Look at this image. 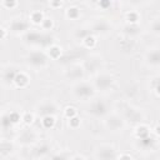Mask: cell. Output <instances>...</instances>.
Masks as SVG:
<instances>
[{
  "mask_svg": "<svg viewBox=\"0 0 160 160\" xmlns=\"http://www.w3.org/2000/svg\"><path fill=\"white\" fill-rule=\"evenodd\" d=\"M96 156L99 160H115L116 152L115 149L110 145H102L96 151Z\"/></svg>",
  "mask_w": 160,
  "mask_h": 160,
  "instance_id": "obj_1",
  "label": "cell"
},
{
  "mask_svg": "<svg viewBox=\"0 0 160 160\" xmlns=\"http://www.w3.org/2000/svg\"><path fill=\"white\" fill-rule=\"evenodd\" d=\"M75 95L78 98H81V99H88L90 98L92 94H94V88L86 82H81V84H78L75 86V90H74Z\"/></svg>",
  "mask_w": 160,
  "mask_h": 160,
  "instance_id": "obj_2",
  "label": "cell"
},
{
  "mask_svg": "<svg viewBox=\"0 0 160 160\" xmlns=\"http://www.w3.org/2000/svg\"><path fill=\"white\" fill-rule=\"evenodd\" d=\"M28 62L34 65V66H42V65L46 64V56L41 51H34V52H31L29 55Z\"/></svg>",
  "mask_w": 160,
  "mask_h": 160,
  "instance_id": "obj_3",
  "label": "cell"
},
{
  "mask_svg": "<svg viewBox=\"0 0 160 160\" xmlns=\"http://www.w3.org/2000/svg\"><path fill=\"white\" fill-rule=\"evenodd\" d=\"M89 111L95 116H102L106 112V105L102 101H95L91 104Z\"/></svg>",
  "mask_w": 160,
  "mask_h": 160,
  "instance_id": "obj_4",
  "label": "cell"
},
{
  "mask_svg": "<svg viewBox=\"0 0 160 160\" xmlns=\"http://www.w3.org/2000/svg\"><path fill=\"white\" fill-rule=\"evenodd\" d=\"M112 84V78L110 76V75H99L98 78H96V86L99 88V89H102V90H105V89H108L110 85Z\"/></svg>",
  "mask_w": 160,
  "mask_h": 160,
  "instance_id": "obj_5",
  "label": "cell"
},
{
  "mask_svg": "<svg viewBox=\"0 0 160 160\" xmlns=\"http://www.w3.org/2000/svg\"><path fill=\"white\" fill-rule=\"evenodd\" d=\"M106 126L109 129H111V130H118V129H120L122 126V120L119 116L112 115L106 120Z\"/></svg>",
  "mask_w": 160,
  "mask_h": 160,
  "instance_id": "obj_6",
  "label": "cell"
},
{
  "mask_svg": "<svg viewBox=\"0 0 160 160\" xmlns=\"http://www.w3.org/2000/svg\"><path fill=\"white\" fill-rule=\"evenodd\" d=\"M14 82L18 88H25L29 84V78L24 72H20V74H16V76L14 79Z\"/></svg>",
  "mask_w": 160,
  "mask_h": 160,
  "instance_id": "obj_7",
  "label": "cell"
},
{
  "mask_svg": "<svg viewBox=\"0 0 160 160\" xmlns=\"http://www.w3.org/2000/svg\"><path fill=\"white\" fill-rule=\"evenodd\" d=\"M28 22H25L24 20H14L11 24H10V28L12 31H24V30H28Z\"/></svg>",
  "mask_w": 160,
  "mask_h": 160,
  "instance_id": "obj_8",
  "label": "cell"
},
{
  "mask_svg": "<svg viewBox=\"0 0 160 160\" xmlns=\"http://www.w3.org/2000/svg\"><path fill=\"white\" fill-rule=\"evenodd\" d=\"M55 111H56V108L51 102H48V104L41 105L40 106V110H39V112H41V115H44V116H46V115H54Z\"/></svg>",
  "mask_w": 160,
  "mask_h": 160,
  "instance_id": "obj_9",
  "label": "cell"
},
{
  "mask_svg": "<svg viewBox=\"0 0 160 160\" xmlns=\"http://www.w3.org/2000/svg\"><path fill=\"white\" fill-rule=\"evenodd\" d=\"M148 61L151 65H159V62H160V52H159L158 49L150 50V52L148 54Z\"/></svg>",
  "mask_w": 160,
  "mask_h": 160,
  "instance_id": "obj_10",
  "label": "cell"
},
{
  "mask_svg": "<svg viewBox=\"0 0 160 160\" xmlns=\"http://www.w3.org/2000/svg\"><path fill=\"white\" fill-rule=\"evenodd\" d=\"M155 144V139L154 138H150V136H146L144 139H139V145L142 148V149H151L152 145Z\"/></svg>",
  "mask_w": 160,
  "mask_h": 160,
  "instance_id": "obj_11",
  "label": "cell"
},
{
  "mask_svg": "<svg viewBox=\"0 0 160 160\" xmlns=\"http://www.w3.org/2000/svg\"><path fill=\"white\" fill-rule=\"evenodd\" d=\"M30 20L34 24H41L42 20H44V15H42L41 11H32L30 14Z\"/></svg>",
  "mask_w": 160,
  "mask_h": 160,
  "instance_id": "obj_12",
  "label": "cell"
},
{
  "mask_svg": "<svg viewBox=\"0 0 160 160\" xmlns=\"http://www.w3.org/2000/svg\"><path fill=\"white\" fill-rule=\"evenodd\" d=\"M41 121H42L44 128H46V129H51V128L55 125V118H54L52 115H46V116H44Z\"/></svg>",
  "mask_w": 160,
  "mask_h": 160,
  "instance_id": "obj_13",
  "label": "cell"
},
{
  "mask_svg": "<svg viewBox=\"0 0 160 160\" xmlns=\"http://www.w3.org/2000/svg\"><path fill=\"white\" fill-rule=\"evenodd\" d=\"M60 54H61V50H60L59 46L52 45V46L49 48V56L51 59H59L60 58Z\"/></svg>",
  "mask_w": 160,
  "mask_h": 160,
  "instance_id": "obj_14",
  "label": "cell"
},
{
  "mask_svg": "<svg viewBox=\"0 0 160 160\" xmlns=\"http://www.w3.org/2000/svg\"><path fill=\"white\" fill-rule=\"evenodd\" d=\"M136 136H138V139H144V138L149 136V129H148V126L140 125L136 129Z\"/></svg>",
  "mask_w": 160,
  "mask_h": 160,
  "instance_id": "obj_15",
  "label": "cell"
},
{
  "mask_svg": "<svg viewBox=\"0 0 160 160\" xmlns=\"http://www.w3.org/2000/svg\"><path fill=\"white\" fill-rule=\"evenodd\" d=\"M18 72H15L14 70H6L5 74H4V80L6 82H14V79L16 76Z\"/></svg>",
  "mask_w": 160,
  "mask_h": 160,
  "instance_id": "obj_16",
  "label": "cell"
},
{
  "mask_svg": "<svg viewBox=\"0 0 160 160\" xmlns=\"http://www.w3.org/2000/svg\"><path fill=\"white\" fill-rule=\"evenodd\" d=\"M79 9L78 8H75V6H72V8H69L68 9V11H66V15H68V18H70V19H76L78 16H79Z\"/></svg>",
  "mask_w": 160,
  "mask_h": 160,
  "instance_id": "obj_17",
  "label": "cell"
},
{
  "mask_svg": "<svg viewBox=\"0 0 160 160\" xmlns=\"http://www.w3.org/2000/svg\"><path fill=\"white\" fill-rule=\"evenodd\" d=\"M126 19H128V21H129L130 24H136L138 20H139V15H138V12H135V11H130V12L126 14Z\"/></svg>",
  "mask_w": 160,
  "mask_h": 160,
  "instance_id": "obj_18",
  "label": "cell"
},
{
  "mask_svg": "<svg viewBox=\"0 0 160 160\" xmlns=\"http://www.w3.org/2000/svg\"><path fill=\"white\" fill-rule=\"evenodd\" d=\"M84 44H85V46H88V48H92L95 44H96V40H95V38L92 36V35H88V36H85L84 38Z\"/></svg>",
  "mask_w": 160,
  "mask_h": 160,
  "instance_id": "obj_19",
  "label": "cell"
},
{
  "mask_svg": "<svg viewBox=\"0 0 160 160\" xmlns=\"http://www.w3.org/2000/svg\"><path fill=\"white\" fill-rule=\"evenodd\" d=\"M64 114H65V116H66L68 119H71V118L76 116V109L72 108V106H68V108L64 110Z\"/></svg>",
  "mask_w": 160,
  "mask_h": 160,
  "instance_id": "obj_20",
  "label": "cell"
},
{
  "mask_svg": "<svg viewBox=\"0 0 160 160\" xmlns=\"http://www.w3.org/2000/svg\"><path fill=\"white\" fill-rule=\"evenodd\" d=\"M0 124H1V126L2 128H8V126H10L11 125V121H10V119H9V115H4L2 118H1V120H0Z\"/></svg>",
  "mask_w": 160,
  "mask_h": 160,
  "instance_id": "obj_21",
  "label": "cell"
},
{
  "mask_svg": "<svg viewBox=\"0 0 160 160\" xmlns=\"http://www.w3.org/2000/svg\"><path fill=\"white\" fill-rule=\"evenodd\" d=\"M41 26H42L44 30H49V29L52 26V20H51V19H45V18H44V20H42V22H41Z\"/></svg>",
  "mask_w": 160,
  "mask_h": 160,
  "instance_id": "obj_22",
  "label": "cell"
},
{
  "mask_svg": "<svg viewBox=\"0 0 160 160\" xmlns=\"http://www.w3.org/2000/svg\"><path fill=\"white\" fill-rule=\"evenodd\" d=\"M9 119L11 121V124H16L20 121V115L18 112H10L9 114Z\"/></svg>",
  "mask_w": 160,
  "mask_h": 160,
  "instance_id": "obj_23",
  "label": "cell"
},
{
  "mask_svg": "<svg viewBox=\"0 0 160 160\" xmlns=\"http://www.w3.org/2000/svg\"><path fill=\"white\" fill-rule=\"evenodd\" d=\"M1 4H2V6L8 8V9H12V8H15V6L18 5V2H16V1H14V0H11V1L5 0V1H2Z\"/></svg>",
  "mask_w": 160,
  "mask_h": 160,
  "instance_id": "obj_24",
  "label": "cell"
},
{
  "mask_svg": "<svg viewBox=\"0 0 160 160\" xmlns=\"http://www.w3.org/2000/svg\"><path fill=\"white\" fill-rule=\"evenodd\" d=\"M69 120H70V126L71 128H78L80 125V119L78 116H74V118H71Z\"/></svg>",
  "mask_w": 160,
  "mask_h": 160,
  "instance_id": "obj_25",
  "label": "cell"
},
{
  "mask_svg": "<svg viewBox=\"0 0 160 160\" xmlns=\"http://www.w3.org/2000/svg\"><path fill=\"white\" fill-rule=\"evenodd\" d=\"M22 120H24L26 124H31V122H32V120H34V116H32V114H29V112H26V114L24 115Z\"/></svg>",
  "mask_w": 160,
  "mask_h": 160,
  "instance_id": "obj_26",
  "label": "cell"
},
{
  "mask_svg": "<svg viewBox=\"0 0 160 160\" xmlns=\"http://www.w3.org/2000/svg\"><path fill=\"white\" fill-rule=\"evenodd\" d=\"M159 30H160V24H159V20H155V22H154V25H152V31H154V34H159Z\"/></svg>",
  "mask_w": 160,
  "mask_h": 160,
  "instance_id": "obj_27",
  "label": "cell"
},
{
  "mask_svg": "<svg viewBox=\"0 0 160 160\" xmlns=\"http://www.w3.org/2000/svg\"><path fill=\"white\" fill-rule=\"evenodd\" d=\"M49 4H50V6H54V8H59V6H61V5H62V2H61V1H50Z\"/></svg>",
  "mask_w": 160,
  "mask_h": 160,
  "instance_id": "obj_28",
  "label": "cell"
},
{
  "mask_svg": "<svg viewBox=\"0 0 160 160\" xmlns=\"http://www.w3.org/2000/svg\"><path fill=\"white\" fill-rule=\"evenodd\" d=\"M99 5H100L101 8H104V9H106L108 6H110V5H111V2H110V1H100V2H99Z\"/></svg>",
  "mask_w": 160,
  "mask_h": 160,
  "instance_id": "obj_29",
  "label": "cell"
},
{
  "mask_svg": "<svg viewBox=\"0 0 160 160\" xmlns=\"http://www.w3.org/2000/svg\"><path fill=\"white\" fill-rule=\"evenodd\" d=\"M119 160H132V158H131L130 155H128V154H122Z\"/></svg>",
  "mask_w": 160,
  "mask_h": 160,
  "instance_id": "obj_30",
  "label": "cell"
},
{
  "mask_svg": "<svg viewBox=\"0 0 160 160\" xmlns=\"http://www.w3.org/2000/svg\"><path fill=\"white\" fill-rule=\"evenodd\" d=\"M5 36H6V31H5L2 28H0V40H1V39H4Z\"/></svg>",
  "mask_w": 160,
  "mask_h": 160,
  "instance_id": "obj_31",
  "label": "cell"
},
{
  "mask_svg": "<svg viewBox=\"0 0 160 160\" xmlns=\"http://www.w3.org/2000/svg\"><path fill=\"white\" fill-rule=\"evenodd\" d=\"M52 160H64V158H62V156H60V155H56V156H54V158H52Z\"/></svg>",
  "mask_w": 160,
  "mask_h": 160,
  "instance_id": "obj_32",
  "label": "cell"
},
{
  "mask_svg": "<svg viewBox=\"0 0 160 160\" xmlns=\"http://www.w3.org/2000/svg\"><path fill=\"white\" fill-rule=\"evenodd\" d=\"M72 160H85L82 156H75V158H72Z\"/></svg>",
  "mask_w": 160,
  "mask_h": 160,
  "instance_id": "obj_33",
  "label": "cell"
},
{
  "mask_svg": "<svg viewBox=\"0 0 160 160\" xmlns=\"http://www.w3.org/2000/svg\"><path fill=\"white\" fill-rule=\"evenodd\" d=\"M155 134L159 135V126H158V125H156V128H155Z\"/></svg>",
  "mask_w": 160,
  "mask_h": 160,
  "instance_id": "obj_34",
  "label": "cell"
},
{
  "mask_svg": "<svg viewBox=\"0 0 160 160\" xmlns=\"http://www.w3.org/2000/svg\"><path fill=\"white\" fill-rule=\"evenodd\" d=\"M1 151H2V146L0 145V152H1Z\"/></svg>",
  "mask_w": 160,
  "mask_h": 160,
  "instance_id": "obj_35",
  "label": "cell"
}]
</instances>
